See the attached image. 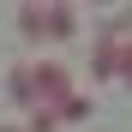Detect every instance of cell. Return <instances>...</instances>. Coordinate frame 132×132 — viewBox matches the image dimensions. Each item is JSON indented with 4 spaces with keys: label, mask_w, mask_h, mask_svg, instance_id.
Segmentation results:
<instances>
[{
    "label": "cell",
    "mask_w": 132,
    "mask_h": 132,
    "mask_svg": "<svg viewBox=\"0 0 132 132\" xmlns=\"http://www.w3.org/2000/svg\"><path fill=\"white\" fill-rule=\"evenodd\" d=\"M0 132H18V126H0Z\"/></svg>",
    "instance_id": "obj_1"
}]
</instances>
